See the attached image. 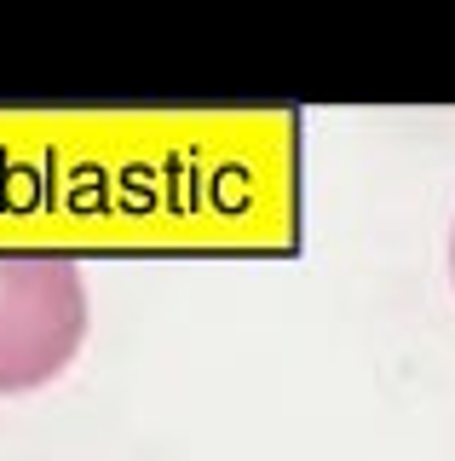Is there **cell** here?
<instances>
[{"mask_svg": "<svg viewBox=\"0 0 455 461\" xmlns=\"http://www.w3.org/2000/svg\"><path fill=\"white\" fill-rule=\"evenodd\" d=\"M450 271H455V242H450Z\"/></svg>", "mask_w": 455, "mask_h": 461, "instance_id": "2", "label": "cell"}, {"mask_svg": "<svg viewBox=\"0 0 455 461\" xmlns=\"http://www.w3.org/2000/svg\"><path fill=\"white\" fill-rule=\"evenodd\" d=\"M87 340V283L64 254H0V398L58 381Z\"/></svg>", "mask_w": 455, "mask_h": 461, "instance_id": "1", "label": "cell"}]
</instances>
